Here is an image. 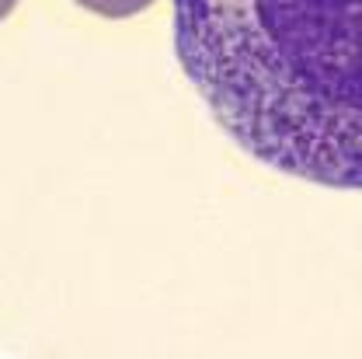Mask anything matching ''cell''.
<instances>
[{"label": "cell", "mask_w": 362, "mask_h": 359, "mask_svg": "<svg viewBox=\"0 0 362 359\" xmlns=\"http://www.w3.org/2000/svg\"><path fill=\"white\" fill-rule=\"evenodd\" d=\"M213 122L282 175L362 192V0H171Z\"/></svg>", "instance_id": "1"}, {"label": "cell", "mask_w": 362, "mask_h": 359, "mask_svg": "<svg viewBox=\"0 0 362 359\" xmlns=\"http://www.w3.org/2000/svg\"><path fill=\"white\" fill-rule=\"evenodd\" d=\"M74 4L88 7V11L101 14V18H133L139 11H146L153 0H74Z\"/></svg>", "instance_id": "2"}]
</instances>
